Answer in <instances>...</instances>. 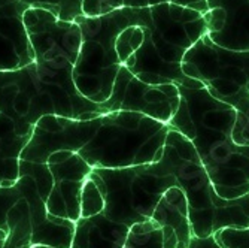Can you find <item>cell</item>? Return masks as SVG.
Here are the masks:
<instances>
[{"mask_svg":"<svg viewBox=\"0 0 249 248\" xmlns=\"http://www.w3.org/2000/svg\"><path fill=\"white\" fill-rule=\"evenodd\" d=\"M178 88L180 102L169 126L194 145L221 197L237 199L248 194L249 147L233 139L236 108L212 96L205 85Z\"/></svg>","mask_w":249,"mask_h":248,"instance_id":"cell-1","label":"cell"},{"mask_svg":"<svg viewBox=\"0 0 249 248\" xmlns=\"http://www.w3.org/2000/svg\"><path fill=\"white\" fill-rule=\"evenodd\" d=\"M139 26L143 29V40L123 66L151 85L203 87L200 81L182 72V60L208 32L205 14L175 3H160L141 8Z\"/></svg>","mask_w":249,"mask_h":248,"instance_id":"cell-2","label":"cell"},{"mask_svg":"<svg viewBox=\"0 0 249 248\" xmlns=\"http://www.w3.org/2000/svg\"><path fill=\"white\" fill-rule=\"evenodd\" d=\"M154 165L173 175L176 187L184 191L194 236L208 238L225 228H249V193L237 199L221 197L194 145L182 133L170 127L161 159Z\"/></svg>","mask_w":249,"mask_h":248,"instance_id":"cell-3","label":"cell"},{"mask_svg":"<svg viewBox=\"0 0 249 248\" xmlns=\"http://www.w3.org/2000/svg\"><path fill=\"white\" fill-rule=\"evenodd\" d=\"M170 126L134 111L99 117L89 141L78 151L91 168H133L161 159Z\"/></svg>","mask_w":249,"mask_h":248,"instance_id":"cell-4","label":"cell"},{"mask_svg":"<svg viewBox=\"0 0 249 248\" xmlns=\"http://www.w3.org/2000/svg\"><path fill=\"white\" fill-rule=\"evenodd\" d=\"M75 22L82 33L81 50L73 66L75 85L88 100L103 103L110 97L121 67L115 40L125 27L141 24V8H121L96 18L81 15Z\"/></svg>","mask_w":249,"mask_h":248,"instance_id":"cell-5","label":"cell"},{"mask_svg":"<svg viewBox=\"0 0 249 248\" xmlns=\"http://www.w3.org/2000/svg\"><path fill=\"white\" fill-rule=\"evenodd\" d=\"M89 176L105 199L102 214L128 229L149 218L163 194L176 186L175 176L158 171L154 163L118 169L93 168Z\"/></svg>","mask_w":249,"mask_h":248,"instance_id":"cell-6","label":"cell"},{"mask_svg":"<svg viewBox=\"0 0 249 248\" xmlns=\"http://www.w3.org/2000/svg\"><path fill=\"white\" fill-rule=\"evenodd\" d=\"M182 72L200 81L212 96L234 108L249 97V50L219 47L208 33L187 51Z\"/></svg>","mask_w":249,"mask_h":248,"instance_id":"cell-7","label":"cell"},{"mask_svg":"<svg viewBox=\"0 0 249 248\" xmlns=\"http://www.w3.org/2000/svg\"><path fill=\"white\" fill-rule=\"evenodd\" d=\"M193 235L187 197L173 186L149 218L130 228L123 248H188Z\"/></svg>","mask_w":249,"mask_h":248,"instance_id":"cell-8","label":"cell"},{"mask_svg":"<svg viewBox=\"0 0 249 248\" xmlns=\"http://www.w3.org/2000/svg\"><path fill=\"white\" fill-rule=\"evenodd\" d=\"M179 102L180 95L178 85L146 84L121 64L112 95L100 106L105 114L115 111H134L169 124L178 111Z\"/></svg>","mask_w":249,"mask_h":248,"instance_id":"cell-9","label":"cell"},{"mask_svg":"<svg viewBox=\"0 0 249 248\" xmlns=\"http://www.w3.org/2000/svg\"><path fill=\"white\" fill-rule=\"evenodd\" d=\"M99 117L75 120L58 115H43L35 124L32 138L21 153V160L47 163L50 157L63 150L78 153L93 136Z\"/></svg>","mask_w":249,"mask_h":248,"instance_id":"cell-10","label":"cell"},{"mask_svg":"<svg viewBox=\"0 0 249 248\" xmlns=\"http://www.w3.org/2000/svg\"><path fill=\"white\" fill-rule=\"evenodd\" d=\"M47 163L54 179L53 190L47 200V210L55 217L76 223L81 218L82 187L93 168L79 153L69 150L54 153Z\"/></svg>","mask_w":249,"mask_h":248,"instance_id":"cell-11","label":"cell"},{"mask_svg":"<svg viewBox=\"0 0 249 248\" xmlns=\"http://www.w3.org/2000/svg\"><path fill=\"white\" fill-rule=\"evenodd\" d=\"M27 9L21 0H0V71H17L35 60L22 19Z\"/></svg>","mask_w":249,"mask_h":248,"instance_id":"cell-12","label":"cell"},{"mask_svg":"<svg viewBox=\"0 0 249 248\" xmlns=\"http://www.w3.org/2000/svg\"><path fill=\"white\" fill-rule=\"evenodd\" d=\"M209 8H221L225 21L219 33L209 36L219 47L249 50V0H208Z\"/></svg>","mask_w":249,"mask_h":248,"instance_id":"cell-13","label":"cell"},{"mask_svg":"<svg viewBox=\"0 0 249 248\" xmlns=\"http://www.w3.org/2000/svg\"><path fill=\"white\" fill-rule=\"evenodd\" d=\"M128 228L106 218L102 212L76 221L72 248H123Z\"/></svg>","mask_w":249,"mask_h":248,"instance_id":"cell-14","label":"cell"},{"mask_svg":"<svg viewBox=\"0 0 249 248\" xmlns=\"http://www.w3.org/2000/svg\"><path fill=\"white\" fill-rule=\"evenodd\" d=\"M32 134H18L15 121L0 112V187H12L19 178L21 153Z\"/></svg>","mask_w":249,"mask_h":248,"instance_id":"cell-15","label":"cell"},{"mask_svg":"<svg viewBox=\"0 0 249 248\" xmlns=\"http://www.w3.org/2000/svg\"><path fill=\"white\" fill-rule=\"evenodd\" d=\"M76 223L67 218H60L48 212L42 224L33 228V245H47L53 248H72Z\"/></svg>","mask_w":249,"mask_h":248,"instance_id":"cell-16","label":"cell"},{"mask_svg":"<svg viewBox=\"0 0 249 248\" xmlns=\"http://www.w3.org/2000/svg\"><path fill=\"white\" fill-rule=\"evenodd\" d=\"M33 236L32 212L26 197H21L8 212V236L3 248H30Z\"/></svg>","mask_w":249,"mask_h":248,"instance_id":"cell-17","label":"cell"},{"mask_svg":"<svg viewBox=\"0 0 249 248\" xmlns=\"http://www.w3.org/2000/svg\"><path fill=\"white\" fill-rule=\"evenodd\" d=\"M19 175H30L35 179L39 194L45 200V204H47L50 193L53 190V186H54L53 173L50 171L48 163H35V162L21 160L19 162Z\"/></svg>","mask_w":249,"mask_h":248,"instance_id":"cell-18","label":"cell"},{"mask_svg":"<svg viewBox=\"0 0 249 248\" xmlns=\"http://www.w3.org/2000/svg\"><path fill=\"white\" fill-rule=\"evenodd\" d=\"M91 173V172H89ZM105 208V199L99 189V186L94 183V179L88 175L87 181L82 187L81 194V217H91L97 215Z\"/></svg>","mask_w":249,"mask_h":248,"instance_id":"cell-19","label":"cell"},{"mask_svg":"<svg viewBox=\"0 0 249 248\" xmlns=\"http://www.w3.org/2000/svg\"><path fill=\"white\" fill-rule=\"evenodd\" d=\"M22 197V186L18 181L12 187H0V229L8 230V212Z\"/></svg>","mask_w":249,"mask_h":248,"instance_id":"cell-20","label":"cell"},{"mask_svg":"<svg viewBox=\"0 0 249 248\" xmlns=\"http://www.w3.org/2000/svg\"><path fill=\"white\" fill-rule=\"evenodd\" d=\"M237 118L233 129V139L239 145L249 147V97L236 105Z\"/></svg>","mask_w":249,"mask_h":248,"instance_id":"cell-21","label":"cell"},{"mask_svg":"<svg viewBox=\"0 0 249 248\" xmlns=\"http://www.w3.org/2000/svg\"><path fill=\"white\" fill-rule=\"evenodd\" d=\"M160 3H175L179 6L193 8L196 11H200L201 14H206L209 11L208 0H124L125 8H146Z\"/></svg>","mask_w":249,"mask_h":248,"instance_id":"cell-22","label":"cell"},{"mask_svg":"<svg viewBox=\"0 0 249 248\" xmlns=\"http://www.w3.org/2000/svg\"><path fill=\"white\" fill-rule=\"evenodd\" d=\"M124 6V0H82V14L89 18L103 17Z\"/></svg>","mask_w":249,"mask_h":248,"instance_id":"cell-23","label":"cell"},{"mask_svg":"<svg viewBox=\"0 0 249 248\" xmlns=\"http://www.w3.org/2000/svg\"><path fill=\"white\" fill-rule=\"evenodd\" d=\"M188 248H224V247L219 245V242L215 239L213 235L208 236V238H198V236L193 235Z\"/></svg>","mask_w":249,"mask_h":248,"instance_id":"cell-24","label":"cell"},{"mask_svg":"<svg viewBox=\"0 0 249 248\" xmlns=\"http://www.w3.org/2000/svg\"><path fill=\"white\" fill-rule=\"evenodd\" d=\"M18 76V69L17 71H0V87L11 84L17 79Z\"/></svg>","mask_w":249,"mask_h":248,"instance_id":"cell-25","label":"cell"},{"mask_svg":"<svg viewBox=\"0 0 249 248\" xmlns=\"http://www.w3.org/2000/svg\"><path fill=\"white\" fill-rule=\"evenodd\" d=\"M6 236H8V230H3L0 229V248L5 247V241H6Z\"/></svg>","mask_w":249,"mask_h":248,"instance_id":"cell-26","label":"cell"},{"mask_svg":"<svg viewBox=\"0 0 249 248\" xmlns=\"http://www.w3.org/2000/svg\"><path fill=\"white\" fill-rule=\"evenodd\" d=\"M30 248H53V247H47V245H32Z\"/></svg>","mask_w":249,"mask_h":248,"instance_id":"cell-27","label":"cell"}]
</instances>
